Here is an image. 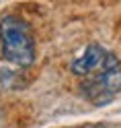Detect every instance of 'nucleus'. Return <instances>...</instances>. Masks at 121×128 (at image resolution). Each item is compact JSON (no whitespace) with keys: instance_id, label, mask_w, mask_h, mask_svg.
Returning <instances> with one entry per match:
<instances>
[{"instance_id":"nucleus-1","label":"nucleus","mask_w":121,"mask_h":128,"mask_svg":"<svg viewBox=\"0 0 121 128\" xmlns=\"http://www.w3.org/2000/svg\"><path fill=\"white\" fill-rule=\"evenodd\" d=\"M2 58L17 66H31L35 60V39L31 27L23 19L4 17L0 21Z\"/></svg>"},{"instance_id":"nucleus-2","label":"nucleus","mask_w":121,"mask_h":128,"mask_svg":"<svg viewBox=\"0 0 121 128\" xmlns=\"http://www.w3.org/2000/svg\"><path fill=\"white\" fill-rule=\"evenodd\" d=\"M121 91V66H103L99 68V74L92 76L88 83L82 85L84 97L92 99L94 103L103 106L105 101H109L113 95Z\"/></svg>"},{"instance_id":"nucleus-3","label":"nucleus","mask_w":121,"mask_h":128,"mask_svg":"<svg viewBox=\"0 0 121 128\" xmlns=\"http://www.w3.org/2000/svg\"><path fill=\"white\" fill-rule=\"evenodd\" d=\"M105 58H107V52H105L101 46L90 44V46L84 50V54L80 56V58H76L74 62H72V72L78 74V76L90 74V72H94V70L103 68Z\"/></svg>"}]
</instances>
